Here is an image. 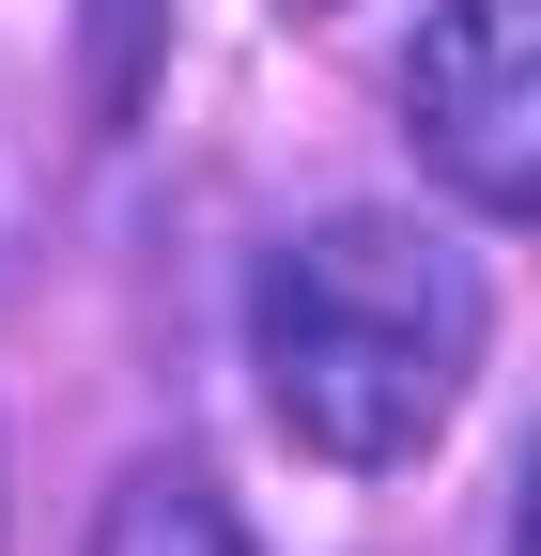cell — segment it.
I'll use <instances>...</instances> for the list:
<instances>
[{
    "label": "cell",
    "mask_w": 541,
    "mask_h": 556,
    "mask_svg": "<svg viewBox=\"0 0 541 556\" xmlns=\"http://www.w3.org/2000/svg\"><path fill=\"white\" fill-rule=\"evenodd\" d=\"M93 556H263V541H248V510H232L217 464L155 448V464H124V495L93 510Z\"/></svg>",
    "instance_id": "cell-3"
},
{
    "label": "cell",
    "mask_w": 541,
    "mask_h": 556,
    "mask_svg": "<svg viewBox=\"0 0 541 556\" xmlns=\"http://www.w3.org/2000/svg\"><path fill=\"white\" fill-rule=\"evenodd\" d=\"M279 16H356V0H279Z\"/></svg>",
    "instance_id": "cell-7"
},
{
    "label": "cell",
    "mask_w": 541,
    "mask_h": 556,
    "mask_svg": "<svg viewBox=\"0 0 541 556\" xmlns=\"http://www.w3.org/2000/svg\"><path fill=\"white\" fill-rule=\"evenodd\" d=\"M495 356V278L480 248H449L433 217H387V201H341L310 217L279 263L248 278V371L263 417L341 464V479H402L449 448L464 387Z\"/></svg>",
    "instance_id": "cell-1"
},
{
    "label": "cell",
    "mask_w": 541,
    "mask_h": 556,
    "mask_svg": "<svg viewBox=\"0 0 541 556\" xmlns=\"http://www.w3.org/2000/svg\"><path fill=\"white\" fill-rule=\"evenodd\" d=\"M511 556H541V448H526V526H511Z\"/></svg>",
    "instance_id": "cell-6"
},
{
    "label": "cell",
    "mask_w": 541,
    "mask_h": 556,
    "mask_svg": "<svg viewBox=\"0 0 541 556\" xmlns=\"http://www.w3.org/2000/svg\"><path fill=\"white\" fill-rule=\"evenodd\" d=\"M402 139L495 232H541V0H433L402 31Z\"/></svg>",
    "instance_id": "cell-2"
},
{
    "label": "cell",
    "mask_w": 541,
    "mask_h": 556,
    "mask_svg": "<svg viewBox=\"0 0 541 556\" xmlns=\"http://www.w3.org/2000/svg\"><path fill=\"white\" fill-rule=\"evenodd\" d=\"M155 47H171V0H78V139H140Z\"/></svg>",
    "instance_id": "cell-4"
},
{
    "label": "cell",
    "mask_w": 541,
    "mask_h": 556,
    "mask_svg": "<svg viewBox=\"0 0 541 556\" xmlns=\"http://www.w3.org/2000/svg\"><path fill=\"white\" fill-rule=\"evenodd\" d=\"M16 248H32V186H16V139H0V278H16Z\"/></svg>",
    "instance_id": "cell-5"
}]
</instances>
